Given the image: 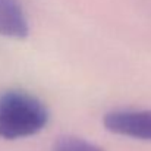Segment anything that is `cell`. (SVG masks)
Returning <instances> with one entry per match:
<instances>
[{
	"label": "cell",
	"mask_w": 151,
	"mask_h": 151,
	"mask_svg": "<svg viewBox=\"0 0 151 151\" xmlns=\"http://www.w3.org/2000/svg\"><path fill=\"white\" fill-rule=\"evenodd\" d=\"M47 123L49 110L35 96L19 90L0 93V138H28L43 131Z\"/></svg>",
	"instance_id": "cell-1"
},
{
	"label": "cell",
	"mask_w": 151,
	"mask_h": 151,
	"mask_svg": "<svg viewBox=\"0 0 151 151\" xmlns=\"http://www.w3.org/2000/svg\"><path fill=\"white\" fill-rule=\"evenodd\" d=\"M103 123L111 134L151 141V110H113Z\"/></svg>",
	"instance_id": "cell-2"
},
{
	"label": "cell",
	"mask_w": 151,
	"mask_h": 151,
	"mask_svg": "<svg viewBox=\"0 0 151 151\" xmlns=\"http://www.w3.org/2000/svg\"><path fill=\"white\" fill-rule=\"evenodd\" d=\"M28 34V19L19 0H0V35L25 38Z\"/></svg>",
	"instance_id": "cell-3"
},
{
	"label": "cell",
	"mask_w": 151,
	"mask_h": 151,
	"mask_svg": "<svg viewBox=\"0 0 151 151\" xmlns=\"http://www.w3.org/2000/svg\"><path fill=\"white\" fill-rule=\"evenodd\" d=\"M51 151H104V148L79 137H62L54 142Z\"/></svg>",
	"instance_id": "cell-4"
}]
</instances>
